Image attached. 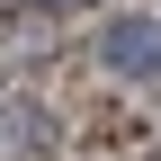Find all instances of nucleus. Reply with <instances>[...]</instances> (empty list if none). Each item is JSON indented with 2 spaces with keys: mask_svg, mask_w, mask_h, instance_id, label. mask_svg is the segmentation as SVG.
I'll use <instances>...</instances> for the list:
<instances>
[{
  "mask_svg": "<svg viewBox=\"0 0 161 161\" xmlns=\"http://www.w3.org/2000/svg\"><path fill=\"white\" fill-rule=\"evenodd\" d=\"M108 54L116 72H161V27H143V18H125V27H108Z\"/></svg>",
  "mask_w": 161,
  "mask_h": 161,
  "instance_id": "nucleus-1",
  "label": "nucleus"
}]
</instances>
